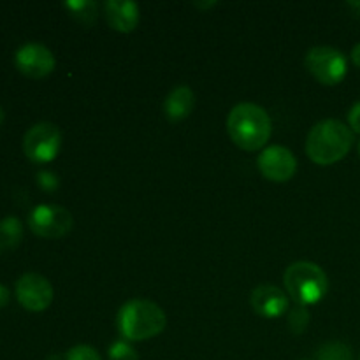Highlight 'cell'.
Returning <instances> with one entry per match:
<instances>
[{
    "instance_id": "cell-8",
    "label": "cell",
    "mask_w": 360,
    "mask_h": 360,
    "mask_svg": "<svg viewBox=\"0 0 360 360\" xmlns=\"http://www.w3.org/2000/svg\"><path fill=\"white\" fill-rule=\"evenodd\" d=\"M16 299L27 311L42 313L51 306L55 290L49 280L42 274L27 273L16 281Z\"/></svg>"
},
{
    "instance_id": "cell-3",
    "label": "cell",
    "mask_w": 360,
    "mask_h": 360,
    "mask_svg": "<svg viewBox=\"0 0 360 360\" xmlns=\"http://www.w3.org/2000/svg\"><path fill=\"white\" fill-rule=\"evenodd\" d=\"M167 316L164 309L148 299H132L120 308L118 330L127 341H148L164 333Z\"/></svg>"
},
{
    "instance_id": "cell-1",
    "label": "cell",
    "mask_w": 360,
    "mask_h": 360,
    "mask_svg": "<svg viewBox=\"0 0 360 360\" xmlns=\"http://www.w3.org/2000/svg\"><path fill=\"white\" fill-rule=\"evenodd\" d=\"M227 132L232 143L245 151H259L269 141L273 122L264 108L253 102H241L229 112Z\"/></svg>"
},
{
    "instance_id": "cell-7",
    "label": "cell",
    "mask_w": 360,
    "mask_h": 360,
    "mask_svg": "<svg viewBox=\"0 0 360 360\" xmlns=\"http://www.w3.org/2000/svg\"><path fill=\"white\" fill-rule=\"evenodd\" d=\"M72 225L70 211L58 204H39L28 214V227L42 239H62L72 231Z\"/></svg>"
},
{
    "instance_id": "cell-10",
    "label": "cell",
    "mask_w": 360,
    "mask_h": 360,
    "mask_svg": "<svg viewBox=\"0 0 360 360\" xmlns=\"http://www.w3.org/2000/svg\"><path fill=\"white\" fill-rule=\"evenodd\" d=\"M16 69L32 79H42L55 70L56 60L51 49L41 42H27L14 55Z\"/></svg>"
},
{
    "instance_id": "cell-21",
    "label": "cell",
    "mask_w": 360,
    "mask_h": 360,
    "mask_svg": "<svg viewBox=\"0 0 360 360\" xmlns=\"http://www.w3.org/2000/svg\"><path fill=\"white\" fill-rule=\"evenodd\" d=\"M348 123H350L352 132L360 134V102L354 104V108L348 112Z\"/></svg>"
},
{
    "instance_id": "cell-26",
    "label": "cell",
    "mask_w": 360,
    "mask_h": 360,
    "mask_svg": "<svg viewBox=\"0 0 360 360\" xmlns=\"http://www.w3.org/2000/svg\"><path fill=\"white\" fill-rule=\"evenodd\" d=\"M359 155H360V143H359Z\"/></svg>"
},
{
    "instance_id": "cell-24",
    "label": "cell",
    "mask_w": 360,
    "mask_h": 360,
    "mask_svg": "<svg viewBox=\"0 0 360 360\" xmlns=\"http://www.w3.org/2000/svg\"><path fill=\"white\" fill-rule=\"evenodd\" d=\"M217 6V2H210V4H195V7H213Z\"/></svg>"
},
{
    "instance_id": "cell-18",
    "label": "cell",
    "mask_w": 360,
    "mask_h": 360,
    "mask_svg": "<svg viewBox=\"0 0 360 360\" xmlns=\"http://www.w3.org/2000/svg\"><path fill=\"white\" fill-rule=\"evenodd\" d=\"M109 360H139V355L127 340H118L109 347Z\"/></svg>"
},
{
    "instance_id": "cell-5",
    "label": "cell",
    "mask_w": 360,
    "mask_h": 360,
    "mask_svg": "<svg viewBox=\"0 0 360 360\" xmlns=\"http://www.w3.org/2000/svg\"><path fill=\"white\" fill-rule=\"evenodd\" d=\"M306 69L319 83L336 86L347 77V56L333 46H315L306 53Z\"/></svg>"
},
{
    "instance_id": "cell-15",
    "label": "cell",
    "mask_w": 360,
    "mask_h": 360,
    "mask_svg": "<svg viewBox=\"0 0 360 360\" xmlns=\"http://www.w3.org/2000/svg\"><path fill=\"white\" fill-rule=\"evenodd\" d=\"M63 6L74 20L86 25V27H91L98 16V4L94 0H69Z\"/></svg>"
},
{
    "instance_id": "cell-16",
    "label": "cell",
    "mask_w": 360,
    "mask_h": 360,
    "mask_svg": "<svg viewBox=\"0 0 360 360\" xmlns=\"http://www.w3.org/2000/svg\"><path fill=\"white\" fill-rule=\"evenodd\" d=\"M316 360H354V354L343 341H327L319 348Z\"/></svg>"
},
{
    "instance_id": "cell-28",
    "label": "cell",
    "mask_w": 360,
    "mask_h": 360,
    "mask_svg": "<svg viewBox=\"0 0 360 360\" xmlns=\"http://www.w3.org/2000/svg\"><path fill=\"white\" fill-rule=\"evenodd\" d=\"M304 360H306V359H304Z\"/></svg>"
},
{
    "instance_id": "cell-6",
    "label": "cell",
    "mask_w": 360,
    "mask_h": 360,
    "mask_svg": "<svg viewBox=\"0 0 360 360\" xmlns=\"http://www.w3.org/2000/svg\"><path fill=\"white\" fill-rule=\"evenodd\" d=\"M62 148V132L55 123L41 122L27 130L23 137V153L35 164H49Z\"/></svg>"
},
{
    "instance_id": "cell-14",
    "label": "cell",
    "mask_w": 360,
    "mask_h": 360,
    "mask_svg": "<svg viewBox=\"0 0 360 360\" xmlns=\"http://www.w3.org/2000/svg\"><path fill=\"white\" fill-rule=\"evenodd\" d=\"M23 239V224L16 217L0 220V253H9L20 246Z\"/></svg>"
},
{
    "instance_id": "cell-25",
    "label": "cell",
    "mask_w": 360,
    "mask_h": 360,
    "mask_svg": "<svg viewBox=\"0 0 360 360\" xmlns=\"http://www.w3.org/2000/svg\"><path fill=\"white\" fill-rule=\"evenodd\" d=\"M4 118H6V112H4V109H2V108H0V125H2Z\"/></svg>"
},
{
    "instance_id": "cell-13",
    "label": "cell",
    "mask_w": 360,
    "mask_h": 360,
    "mask_svg": "<svg viewBox=\"0 0 360 360\" xmlns=\"http://www.w3.org/2000/svg\"><path fill=\"white\" fill-rule=\"evenodd\" d=\"M193 108H195V94L186 84H179V86L172 88L164 101L165 118L171 120L172 123L183 122V120L188 118L192 115Z\"/></svg>"
},
{
    "instance_id": "cell-22",
    "label": "cell",
    "mask_w": 360,
    "mask_h": 360,
    "mask_svg": "<svg viewBox=\"0 0 360 360\" xmlns=\"http://www.w3.org/2000/svg\"><path fill=\"white\" fill-rule=\"evenodd\" d=\"M9 301H11V292H9V288H7L6 285L0 283V309L6 308V306L9 304Z\"/></svg>"
},
{
    "instance_id": "cell-23",
    "label": "cell",
    "mask_w": 360,
    "mask_h": 360,
    "mask_svg": "<svg viewBox=\"0 0 360 360\" xmlns=\"http://www.w3.org/2000/svg\"><path fill=\"white\" fill-rule=\"evenodd\" d=\"M350 58H352V62H354V65L359 67V69H360V42H359V44L354 46Z\"/></svg>"
},
{
    "instance_id": "cell-2",
    "label": "cell",
    "mask_w": 360,
    "mask_h": 360,
    "mask_svg": "<svg viewBox=\"0 0 360 360\" xmlns=\"http://www.w3.org/2000/svg\"><path fill=\"white\" fill-rule=\"evenodd\" d=\"M352 146L354 132L340 120L319 122L306 137V153L319 165H333L343 160Z\"/></svg>"
},
{
    "instance_id": "cell-11",
    "label": "cell",
    "mask_w": 360,
    "mask_h": 360,
    "mask_svg": "<svg viewBox=\"0 0 360 360\" xmlns=\"http://www.w3.org/2000/svg\"><path fill=\"white\" fill-rule=\"evenodd\" d=\"M250 306L264 319H278L290 309L287 294L276 285H259L250 294Z\"/></svg>"
},
{
    "instance_id": "cell-19",
    "label": "cell",
    "mask_w": 360,
    "mask_h": 360,
    "mask_svg": "<svg viewBox=\"0 0 360 360\" xmlns=\"http://www.w3.org/2000/svg\"><path fill=\"white\" fill-rule=\"evenodd\" d=\"M65 360H102L98 352L90 345H76L65 354Z\"/></svg>"
},
{
    "instance_id": "cell-12",
    "label": "cell",
    "mask_w": 360,
    "mask_h": 360,
    "mask_svg": "<svg viewBox=\"0 0 360 360\" xmlns=\"http://www.w3.org/2000/svg\"><path fill=\"white\" fill-rule=\"evenodd\" d=\"M104 14L109 27L120 34L134 32L141 20L139 6L130 0H108L104 4Z\"/></svg>"
},
{
    "instance_id": "cell-9",
    "label": "cell",
    "mask_w": 360,
    "mask_h": 360,
    "mask_svg": "<svg viewBox=\"0 0 360 360\" xmlns=\"http://www.w3.org/2000/svg\"><path fill=\"white\" fill-rule=\"evenodd\" d=\"M260 174L273 183H287L297 171V158L285 146H267L257 158Z\"/></svg>"
},
{
    "instance_id": "cell-27",
    "label": "cell",
    "mask_w": 360,
    "mask_h": 360,
    "mask_svg": "<svg viewBox=\"0 0 360 360\" xmlns=\"http://www.w3.org/2000/svg\"><path fill=\"white\" fill-rule=\"evenodd\" d=\"M359 360H360V357H359Z\"/></svg>"
},
{
    "instance_id": "cell-4",
    "label": "cell",
    "mask_w": 360,
    "mask_h": 360,
    "mask_svg": "<svg viewBox=\"0 0 360 360\" xmlns=\"http://www.w3.org/2000/svg\"><path fill=\"white\" fill-rule=\"evenodd\" d=\"M285 288L295 304L311 306L322 301L329 290V278L326 271L313 262L299 260L290 264L285 271Z\"/></svg>"
},
{
    "instance_id": "cell-17",
    "label": "cell",
    "mask_w": 360,
    "mask_h": 360,
    "mask_svg": "<svg viewBox=\"0 0 360 360\" xmlns=\"http://www.w3.org/2000/svg\"><path fill=\"white\" fill-rule=\"evenodd\" d=\"M309 326V311L306 306L295 304L294 308L288 309V329L295 334L301 336Z\"/></svg>"
},
{
    "instance_id": "cell-20",
    "label": "cell",
    "mask_w": 360,
    "mask_h": 360,
    "mask_svg": "<svg viewBox=\"0 0 360 360\" xmlns=\"http://www.w3.org/2000/svg\"><path fill=\"white\" fill-rule=\"evenodd\" d=\"M37 185L41 186L44 192L51 193V192H55V190H58L60 179L55 172L41 171V172H37Z\"/></svg>"
}]
</instances>
